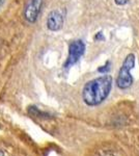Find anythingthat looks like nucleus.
Returning a JSON list of instances; mask_svg holds the SVG:
<instances>
[{"instance_id":"f257e3e1","label":"nucleus","mask_w":139,"mask_h":156,"mask_svg":"<svg viewBox=\"0 0 139 156\" xmlns=\"http://www.w3.org/2000/svg\"><path fill=\"white\" fill-rule=\"evenodd\" d=\"M112 89V77L104 75L88 81L83 87V101L89 106H95L102 103L109 96Z\"/></svg>"},{"instance_id":"f03ea898","label":"nucleus","mask_w":139,"mask_h":156,"mask_svg":"<svg viewBox=\"0 0 139 156\" xmlns=\"http://www.w3.org/2000/svg\"><path fill=\"white\" fill-rule=\"evenodd\" d=\"M135 66V55L130 53L127 55L123 62V66L118 72V76L116 78V84L120 89L126 90L130 87L133 83V77L131 75V70Z\"/></svg>"},{"instance_id":"7ed1b4c3","label":"nucleus","mask_w":139,"mask_h":156,"mask_svg":"<svg viewBox=\"0 0 139 156\" xmlns=\"http://www.w3.org/2000/svg\"><path fill=\"white\" fill-rule=\"evenodd\" d=\"M43 0H27L24 5L23 16L28 23H34L40 15Z\"/></svg>"},{"instance_id":"20e7f679","label":"nucleus","mask_w":139,"mask_h":156,"mask_svg":"<svg viewBox=\"0 0 139 156\" xmlns=\"http://www.w3.org/2000/svg\"><path fill=\"white\" fill-rule=\"evenodd\" d=\"M84 50H85V45L80 40L71 43L69 47V56H68V59L64 64V67L70 68L71 66L76 64L79 60L80 57L83 55V53H84Z\"/></svg>"},{"instance_id":"39448f33","label":"nucleus","mask_w":139,"mask_h":156,"mask_svg":"<svg viewBox=\"0 0 139 156\" xmlns=\"http://www.w3.org/2000/svg\"><path fill=\"white\" fill-rule=\"evenodd\" d=\"M64 25V17L58 11H52L48 15L47 27L51 31H57Z\"/></svg>"},{"instance_id":"423d86ee","label":"nucleus","mask_w":139,"mask_h":156,"mask_svg":"<svg viewBox=\"0 0 139 156\" xmlns=\"http://www.w3.org/2000/svg\"><path fill=\"white\" fill-rule=\"evenodd\" d=\"M114 1L117 5H125V4H127L129 2V0H114Z\"/></svg>"},{"instance_id":"0eeeda50","label":"nucleus","mask_w":139,"mask_h":156,"mask_svg":"<svg viewBox=\"0 0 139 156\" xmlns=\"http://www.w3.org/2000/svg\"><path fill=\"white\" fill-rule=\"evenodd\" d=\"M108 66H109V62H107V64H106L103 68H100V69H99V72H103V73H104L106 71H108V70H109V67H108Z\"/></svg>"},{"instance_id":"6e6552de","label":"nucleus","mask_w":139,"mask_h":156,"mask_svg":"<svg viewBox=\"0 0 139 156\" xmlns=\"http://www.w3.org/2000/svg\"><path fill=\"white\" fill-rule=\"evenodd\" d=\"M4 2H5V0H0V7H1L2 5H3Z\"/></svg>"},{"instance_id":"1a4fd4ad","label":"nucleus","mask_w":139,"mask_h":156,"mask_svg":"<svg viewBox=\"0 0 139 156\" xmlns=\"http://www.w3.org/2000/svg\"><path fill=\"white\" fill-rule=\"evenodd\" d=\"M0 156H6L5 154H4L3 152H2V151H0Z\"/></svg>"},{"instance_id":"9d476101","label":"nucleus","mask_w":139,"mask_h":156,"mask_svg":"<svg viewBox=\"0 0 139 156\" xmlns=\"http://www.w3.org/2000/svg\"><path fill=\"white\" fill-rule=\"evenodd\" d=\"M103 156H112L111 154H108V155H103Z\"/></svg>"}]
</instances>
